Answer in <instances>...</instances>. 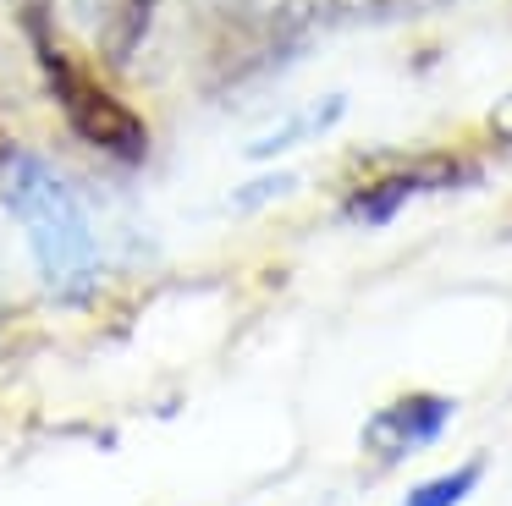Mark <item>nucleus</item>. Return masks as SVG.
<instances>
[{"label":"nucleus","instance_id":"1","mask_svg":"<svg viewBox=\"0 0 512 506\" xmlns=\"http://www.w3.org/2000/svg\"><path fill=\"white\" fill-rule=\"evenodd\" d=\"M0 198L23 226L34 270L56 303H89L105 281V253L78 187L34 149L0 154Z\"/></svg>","mask_w":512,"mask_h":506},{"label":"nucleus","instance_id":"2","mask_svg":"<svg viewBox=\"0 0 512 506\" xmlns=\"http://www.w3.org/2000/svg\"><path fill=\"white\" fill-rule=\"evenodd\" d=\"M39 66H45L50 99L61 105L67 127L78 132L89 149L111 154V160H127V165L144 160L149 154V127H144V116L116 94V88H105L89 66L72 61L67 50H56L50 39H39Z\"/></svg>","mask_w":512,"mask_h":506},{"label":"nucleus","instance_id":"3","mask_svg":"<svg viewBox=\"0 0 512 506\" xmlns=\"http://www.w3.org/2000/svg\"><path fill=\"white\" fill-rule=\"evenodd\" d=\"M457 402L441 391H408L397 396V402L375 407L364 424V451L380 462H408L413 451L435 446V440L446 435V424H452Z\"/></svg>","mask_w":512,"mask_h":506},{"label":"nucleus","instance_id":"4","mask_svg":"<svg viewBox=\"0 0 512 506\" xmlns=\"http://www.w3.org/2000/svg\"><path fill=\"white\" fill-rule=\"evenodd\" d=\"M463 176V165L457 160H424V165H408V171H391L380 176V182H364L358 193H347L342 215L358 220V226H386L391 215H397L402 204H408L413 193H430V187L441 182H457Z\"/></svg>","mask_w":512,"mask_h":506},{"label":"nucleus","instance_id":"5","mask_svg":"<svg viewBox=\"0 0 512 506\" xmlns=\"http://www.w3.org/2000/svg\"><path fill=\"white\" fill-rule=\"evenodd\" d=\"M160 0H78L83 28L94 33L105 61H133V50L149 39V22H155Z\"/></svg>","mask_w":512,"mask_h":506},{"label":"nucleus","instance_id":"6","mask_svg":"<svg viewBox=\"0 0 512 506\" xmlns=\"http://www.w3.org/2000/svg\"><path fill=\"white\" fill-rule=\"evenodd\" d=\"M342 110H347V94H325V99H314V105H303L298 116H287L281 127H270L265 138L248 143V160H276V154H287V149H298V143L320 138L325 127H336V121H342Z\"/></svg>","mask_w":512,"mask_h":506},{"label":"nucleus","instance_id":"7","mask_svg":"<svg viewBox=\"0 0 512 506\" xmlns=\"http://www.w3.org/2000/svg\"><path fill=\"white\" fill-rule=\"evenodd\" d=\"M479 479H485V457L463 462V468H452V473H435L430 484H413L397 506H463Z\"/></svg>","mask_w":512,"mask_h":506},{"label":"nucleus","instance_id":"8","mask_svg":"<svg viewBox=\"0 0 512 506\" xmlns=\"http://www.w3.org/2000/svg\"><path fill=\"white\" fill-rule=\"evenodd\" d=\"M292 187H298V176H265V182H254V187H243V193H237V209H259V204H270V198H281V193H292Z\"/></svg>","mask_w":512,"mask_h":506},{"label":"nucleus","instance_id":"9","mask_svg":"<svg viewBox=\"0 0 512 506\" xmlns=\"http://www.w3.org/2000/svg\"><path fill=\"white\" fill-rule=\"evenodd\" d=\"M490 132H496V138H501V143H512V94H507V99H501V105H496V110H490Z\"/></svg>","mask_w":512,"mask_h":506}]
</instances>
